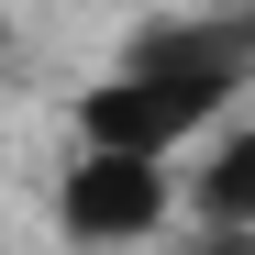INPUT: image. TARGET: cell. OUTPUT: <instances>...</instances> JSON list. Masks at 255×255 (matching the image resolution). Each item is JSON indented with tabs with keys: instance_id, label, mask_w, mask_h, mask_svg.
<instances>
[{
	"instance_id": "cell-1",
	"label": "cell",
	"mask_w": 255,
	"mask_h": 255,
	"mask_svg": "<svg viewBox=\"0 0 255 255\" xmlns=\"http://www.w3.org/2000/svg\"><path fill=\"white\" fill-rule=\"evenodd\" d=\"M144 200H155V178H144V155H122V166H100V178H78V222H111V233H133L144 222Z\"/></svg>"
}]
</instances>
